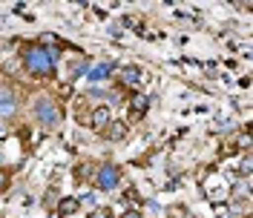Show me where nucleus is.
Instances as JSON below:
<instances>
[{"mask_svg": "<svg viewBox=\"0 0 253 218\" xmlns=\"http://www.w3.org/2000/svg\"><path fill=\"white\" fill-rule=\"evenodd\" d=\"M9 184H12V172H9V170H0V192H6V189H9Z\"/></svg>", "mask_w": 253, "mask_h": 218, "instance_id": "12", "label": "nucleus"}, {"mask_svg": "<svg viewBox=\"0 0 253 218\" xmlns=\"http://www.w3.org/2000/svg\"><path fill=\"white\" fill-rule=\"evenodd\" d=\"M101 135L110 141V144H124L126 135H129V124H126V121H115V118H112L110 124H107V129H104Z\"/></svg>", "mask_w": 253, "mask_h": 218, "instance_id": "6", "label": "nucleus"}, {"mask_svg": "<svg viewBox=\"0 0 253 218\" xmlns=\"http://www.w3.org/2000/svg\"><path fill=\"white\" fill-rule=\"evenodd\" d=\"M115 75V63L110 61H101V63H95V66H89L86 69V78L92 80V83H98V80H107Z\"/></svg>", "mask_w": 253, "mask_h": 218, "instance_id": "9", "label": "nucleus"}, {"mask_svg": "<svg viewBox=\"0 0 253 218\" xmlns=\"http://www.w3.org/2000/svg\"><path fill=\"white\" fill-rule=\"evenodd\" d=\"M147 109H150V98H147V92H129V115H132L135 121L147 115Z\"/></svg>", "mask_w": 253, "mask_h": 218, "instance_id": "8", "label": "nucleus"}, {"mask_svg": "<svg viewBox=\"0 0 253 218\" xmlns=\"http://www.w3.org/2000/svg\"><path fill=\"white\" fill-rule=\"evenodd\" d=\"M63 49L58 46H41V43H26L20 49V69H26L32 78H52L58 63H61Z\"/></svg>", "mask_w": 253, "mask_h": 218, "instance_id": "1", "label": "nucleus"}, {"mask_svg": "<svg viewBox=\"0 0 253 218\" xmlns=\"http://www.w3.org/2000/svg\"><path fill=\"white\" fill-rule=\"evenodd\" d=\"M35 121L43 129H58V124H61V107L55 104V98L43 95V98L35 101Z\"/></svg>", "mask_w": 253, "mask_h": 218, "instance_id": "2", "label": "nucleus"}, {"mask_svg": "<svg viewBox=\"0 0 253 218\" xmlns=\"http://www.w3.org/2000/svg\"><path fill=\"white\" fill-rule=\"evenodd\" d=\"M89 218H112V210L110 207H95L92 213H89Z\"/></svg>", "mask_w": 253, "mask_h": 218, "instance_id": "13", "label": "nucleus"}, {"mask_svg": "<svg viewBox=\"0 0 253 218\" xmlns=\"http://www.w3.org/2000/svg\"><path fill=\"white\" fill-rule=\"evenodd\" d=\"M121 218H144V216H141V210H135V207H129V210H126V213H124Z\"/></svg>", "mask_w": 253, "mask_h": 218, "instance_id": "14", "label": "nucleus"}, {"mask_svg": "<svg viewBox=\"0 0 253 218\" xmlns=\"http://www.w3.org/2000/svg\"><path fill=\"white\" fill-rule=\"evenodd\" d=\"M92 184L95 189H101V192H112V189L121 187V167H115L110 161H104L98 170L92 172Z\"/></svg>", "mask_w": 253, "mask_h": 218, "instance_id": "3", "label": "nucleus"}, {"mask_svg": "<svg viewBox=\"0 0 253 218\" xmlns=\"http://www.w3.org/2000/svg\"><path fill=\"white\" fill-rule=\"evenodd\" d=\"M86 115H89V118H86V126H89L92 132H104V129H107V124L112 121L110 107H104V104H98L95 109H89Z\"/></svg>", "mask_w": 253, "mask_h": 218, "instance_id": "5", "label": "nucleus"}, {"mask_svg": "<svg viewBox=\"0 0 253 218\" xmlns=\"http://www.w3.org/2000/svg\"><path fill=\"white\" fill-rule=\"evenodd\" d=\"M55 210H58V216H69V213H78L81 207H78V198H61V204H58V207H55Z\"/></svg>", "mask_w": 253, "mask_h": 218, "instance_id": "10", "label": "nucleus"}, {"mask_svg": "<svg viewBox=\"0 0 253 218\" xmlns=\"http://www.w3.org/2000/svg\"><path fill=\"white\" fill-rule=\"evenodd\" d=\"M20 109V101H17L15 89L9 83H0V121H12Z\"/></svg>", "mask_w": 253, "mask_h": 218, "instance_id": "4", "label": "nucleus"}, {"mask_svg": "<svg viewBox=\"0 0 253 218\" xmlns=\"http://www.w3.org/2000/svg\"><path fill=\"white\" fill-rule=\"evenodd\" d=\"M78 207H89V213H92L95 207H101V204H98V195H95V192H86V195L78 198Z\"/></svg>", "mask_w": 253, "mask_h": 218, "instance_id": "11", "label": "nucleus"}, {"mask_svg": "<svg viewBox=\"0 0 253 218\" xmlns=\"http://www.w3.org/2000/svg\"><path fill=\"white\" fill-rule=\"evenodd\" d=\"M49 218H61V216H58V210H52V216H49Z\"/></svg>", "mask_w": 253, "mask_h": 218, "instance_id": "15", "label": "nucleus"}, {"mask_svg": "<svg viewBox=\"0 0 253 218\" xmlns=\"http://www.w3.org/2000/svg\"><path fill=\"white\" fill-rule=\"evenodd\" d=\"M115 75H118V83L121 86H138L144 80V69L141 66H121Z\"/></svg>", "mask_w": 253, "mask_h": 218, "instance_id": "7", "label": "nucleus"}]
</instances>
